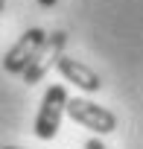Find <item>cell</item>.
<instances>
[{"label":"cell","instance_id":"6da1fadb","mask_svg":"<svg viewBox=\"0 0 143 149\" xmlns=\"http://www.w3.org/2000/svg\"><path fill=\"white\" fill-rule=\"evenodd\" d=\"M67 91H64V85H50L47 88V94H44V100H41V108H38V114H35V126H32V132H35V137L38 140H53L56 134H58V129H61V117H64V111H67Z\"/></svg>","mask_w":143,"mask_h":149},{"label":"cell","instance_id":"7a4b0ae2","mask_svg":"<svg viewBox=\"0 0 143 149\" xmlns=\"http://www.w3.org/2000/svg\"><path fill=\"white\" fill-rule=\"evenodd\" d=\"M64 47H67V32L64 29L47 32V41L41 44V50L35 53V58L29 61V67L24 70V82L26 85H38L47 73L58 64V58L64 56Z\"/></svg>","mask_w":143,"mask_h":149},{"label":"cell","instance_id":"3957f363","mask_svg":"<svg viewBox=\"0 0 143 149\" xmlns=\"http://www.w3.org/2000/svg\"><path fill=\"white\" fill-rule=\"evenodd\" d=\"M67 114H70V120H76L79 126L91 129L94 134H111L117 129L114 111H108L105 105H96L91 100H82V97H70L67 100Z\"/></svg>","mask_w":143,"mask_h":149},{"label":"cell","instance_id":"277c9868","mask_svg":"<svg viewBox=\"0 0 143 149\" xmlns=\"http://www.w3.org/2000/svg\"><path fill=\"white\" fill-rule=\"evenodd\" d=\"M47 41V32L41 26H29L3 56V70L12 73V76H24V70L29 67V61L35 58V53L41 50V44Z\"/></svg>","mask_w":143,"mask_h":149},{"label":"cell","instance_id":"5b68a950","mask_svg":"<svg viewBox=\"0 0 143 149\" xmlns=\"http://www.w3.org/2000/svg\"><path fill=\"white\" fill-rule=\"evenodd\" d=\"M56 70L64 76V82H73L76 88H82V91H88V94L102 91V79H99V73H96L94 67H88L85 61H79V58L61 56L58 64H56Z\"/></svg>","mask_w":143,"mask_h":149},{"label":"cell","instance_id":"8992f818","mask_svg":"<svg viewBox=\"0 0 143 149\" xmlns=\"http://www.w3.org/2000/svg\"><path fill=\"white\" fill-rule=\"evenodd\" d=\"M82 149H105V143H102V140H99V137H88V140H85V146H82Z\"/></svg>","mask_w":143,"mask_h":149},{"label":"cell","instance_id":"52a82bcc","mask_svg":"<svg viewBox=\"0 0 143 149\" xmlns=\"http://www.w3.org/2000/svg\"><path fill=\"white\" fill-rule=\"evenodd\" d=\"M56 3H58V0H38V6H44V9H53Z\"/></svg>","mask_w":143,"mask_h":149},{"label":"cell","instance_id":"ba28073f","mask_svg":"<svg viewBox=\"0 0 143 149\" xmlns=\"http://www.w3.org/2000/svg\"><path fill=\"white\" fill-rule=\"evenodd\" d=\"M6 12V0H0V15H3Z\"/></svg>","mask_w":143,"mask_h":149},{"label":"cell","instance_id":"9c48e42d","mask_svg":"<svg viewBox=\"0 0 143 149\" xmlns=\"http://www.w3.org/2000/svg\"><path fill=\"white\" fill-rule=\"evenodd\" d=\"M0 149H24V146H0Z\"/></svg>","mask_w":143,"mask_h":149}]
</instances>
